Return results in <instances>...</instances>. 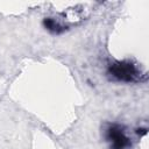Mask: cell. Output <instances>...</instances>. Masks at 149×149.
I'll use <instances>...</instances> for the list:
<instances>
[{"label": "cell", "mask_w": 149, "mask_h": 149, "mask_svg": "<svg viewBox=\"0 0 149 149\" xmlns=\"http://www.w3.org/2000/svg\"><path fill=\"white\" fill-rule=\"evenodd\" d=\"M42 24L45 28V30H48L50 34H54V35H61V34L65 33V30L69 28L59 19L52 17V16L44 17L43 21H42Z\"/></svg>", "instance_id": "cell-3"}, {"label": "cell", "mask_w": 149, "mask_h": 149, "mask_svg": "<svg viewBox=\"0 0 149 149\" xmlns=\"http://www.w3.org/2000/svg\"><path fill=\"white\" fill-rule=\"evenodd\" d=\"M135 133H136V135H137L139 137H142V136L147 135V133H148V128H147V127H141V128H137V129L135 130Z\"/></svg>", "instance_id": "cell-4"}, {"label": "cell", "mask_w": 149, "mask_h": 149, "mask_svg": "<svg viewBox=\"0 0 149 149\" xmlns=\"http://www.w3.org/2000/svg\"><path fill=\"white\" fill-rule=\"evenodd\" d=\"M106 76L113 83L140 84L148 79L147 72L132 59H112L106 65Z\"/></svg>", "instance_id": "cell-1"}, {"label": "cell", "mask_w": 149, "mask_h": 149, "mask_svg": "<svg viewBox=\"0 0 149 149\" xmlns=\"http://www.w3.org/2000/svg\"><path fill=\"white\" fill-rule=\"evenodd\" d=\"M102 139L108 149H132L133 139L125 125L115 121L105 122L102 126Z\"/></svg>", "instance_id": "cell-2"}]
</instances>
